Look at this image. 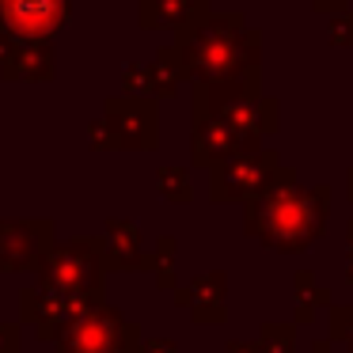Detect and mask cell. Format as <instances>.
I'll return each instance as SVG.
<instances>
[{
  "mask_svg": "<svg viewBox=\"0 0 353 353\" xmlns=\"http://www.w3.org/2000/svg\"><path fill=\"white\" fill-rule=\"evenodd\" d=\"M57 353H137V330L114 312L99 304L84 312L65 334L54 338Z\"/></svg>",
  "mask_w": 353,
  "mask_h": 353,
  "instance_id": "2",
  "label": "cell"
},
{
  "mask_svg": "<svg viewBox=\"0 0 353 353\" xmlns=\"http://www.w3.org/2000/svg\"><path fill=\"white\" fill-rule=\"evenodd\" d=\"M103 296H69V292H57V289H46V285H31V289L19 292V315L23 323L34 327V338L39 342H54L57 334L72 327L84 312L99 307Z\"/></svg>",
  "mask_w": 353,
  "mask_h": 353,
  "instance_id": "3",
  "label": "cell"
},
{
  "mask_svg": "<svg viewBox=\"0 0 353 353\" xmlns=\"http://www.w3.org/2000/svg\"><path fill=\"white\" fill-rule=\"evenodd\" d=\"M19 342H23V334L16 323H0V353H19Z\"/></svg>",
  "mask_w": 353,
  "mask_h": 353,
  "instance_id": "11",
  "label": "cell"
},
{
  "mask_svg": "<svg viewBox=\"0 0 353 353\" xmlns=\"http://www.w3.org/2000/svg\"><path fill=\"white\" fill-rule=\"evenodd\" d=\"M137 228L130 221H110L107 224V266L110 270H137L141 254H137Z\"/></svg>",
  "mask_w": 353,
  "mask_h": 353,
  "instance_id": "8",
  "label": "cell"
},
{
  "mask_svg": "<svg viewBox=\"0 0 353 353\" xmlns=\"http://www.w3.org/2000/svg\"><path fill=\"white\" fill-rule=\"evenodd\" d=\"M186 0H141V23L160 27V23H179L183 19Z\"/></svg>",
  "mask_w": 353,
  "mask_h": 353,
  "instance_id": "9",
  "label": "cell"
},
{
  "mask_svg": "<svg viewBox=\"0 0 353 353\" xmlns=\"http://www.w3.org/2000/svg\"><path fill=\"white\" fill-rule=\"evenodd\" d=\"M141 353H175V350H171L168 342H145V345H141Z\"/></svg>",
  "mask_w": 353,
  "mask_h": 353,
  "instance_id": "12",
  "label": "cell"
},
{
  "mask_svg": "<svg viewBox=\"0 0 353 353\" xmlns=\"http://www.w3.org/2000/svg\"><path fill=\"white\" fill-rule=\"evenodd\" d=\"M69 23V0H0V31L12 39H54Z\"/></svg>",
  "mask_w": 353,
  "mask_h": 353,
  "instance_id": "6",
  "label": "cell"
},
{
  "mask_svg": "<svg viewBox=\"0 0 353 353\" xmlns=\"http://www.w3.org/2000/svg\"><path fill=\"white\" fill-rule=\"evenodd\" d=\"M160 190L168 194V198H186L183 175H175V168H163V171H160Z\"/></svg>",
  "mask_w": 353,
  "mask_h": 353,
  "instance_id": "10",
  "label": "cell"
},
{
  "mask_svg": "<svg viewBox=\"0 0 353 353\" xmlns=\"http://www.w3.org/2000/svg\"><path fill=\"white\" fill-rule=\"evenodd\" d=\"M54 221H8L0 216V274H34L54 251Z\"/></svg>",
  "mask_w": 353,
  "mask_h": 353,
  "instance_id": "4",
  "label": "cell"
},
{
  "mask_svg": "<svg viewBox=\"0 0 353 353\" xmlns=\"http://www.w3.org/2000/svg\"><path fill=\"white\" fill-rule=\"evenodd\" d=\"M57 72L50 39H12L0 31V77L12 84H46Z\"/></svg>",
  "mask_w": 353,
  "mask_h": 353,
  "instance_id": "5",
  "label": "cell"
},
{
  "mask_svg": "<svg viewBox=\"0 0 353 353\" xmlns=\"http://www.w3.org/2000/svg\"><path fill=\"white\" fill-rule=\"evenodd\" d=\"M103 266H107V239H69L50 251L46 266L39 270V285L69 296H95L103 285Z\"/></svg>",
  "mask_w": 353,
  "mask_h": 353,
  "instance_id": "1",
  "label": "cell"
},
{
  "mask_svg": "<svg viewBox=\"0 0 353 353\" xmlns=\"http://www.w3.org/2000/svg\"><path fill=\"white\" fill-rule=\"evenodd\" d=\"M107 122L114 130L122 148H152L156 145V114L145 99L137 95H122V99L107 103Z\"/></svg>",
  "mask_w": 353,
  "mask_h": 353,
  "instance_id": "7",
  "label": "cell"
}]
</instances>
